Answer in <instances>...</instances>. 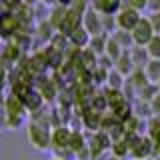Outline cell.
Here are the masks:
<instances>
[{
    "mask_svg": "<svg viewBox=\"0 0 160 160\" xmlns=\"http://www.w3.org/2000/svg\"><path fill=\"white\" fill-rule=\"evenodd\" d=\"M136 14L132 12V10H128V12H124L122 14V18H120V24L122 26H134V22H136Z\"/></svg>",
    "mask_w": 160,
    "mask_h": 160,
    "instance_id": "3",
    "label": "cell"
},
{
    "mask_svg": "<svg viewBox=\"0 0 160 160\" xmlns=\"http://www.w3.org/2000/svg\"><path fill=\"white\" fill-rule=\"evenodd\" d=\"M8 110L12 116H16V114H20V100L18 98H10L8 100Z\"/></svg>",
    "mask_w": 160,
    "mask_h": 160,
    "instance_id": "5",
    "label": "cell"
},
{
    "mask_svg": "<svg viewBox=\"0 0 160 160\" xmlns=\"http://www.w3.org/2000/svg\"><path fill=\"white\" fill-rule=\"evenodd\" d=\"M130 2H132L134 6H142V4H144V0H130Z\"/></svg>",
    "mask_w": 160,
    "mask_h": 160,
    "instance_id": "10",
    "label": "cell"
},
{
    "mask_svg": "<svg viewBox=\"0 0 160 160\" xmlns=\"http://www.w3.org/2000/svg\"><path fill=\"white\" fill-rule=\"evenodd\" d=\"M150 48H152V54H160V40H154Z\"/></svg>",
    "mask_w": 160,
    "mask_h": 160,
    "instance_id": "8",
    "label": "cell"
},
{
    "mask_svg": "<svg viewBox=\"0 0 160 160\" xmlns=\"http://www.w3.org/2000/svg\"><path fill=\"white\" fill-rule=\"evenodd\" d=\"M118 6V0H98V8L106 10V12H110V10H114Z\"/></svg>",
    "mask_w": 160,
    "mask_h": 160,
    "instance_id": "4",
    "label": "cell"
},
{
    "mask_svg": "<svg viewBox=\"0 0 160 160\" xmlns=\"http://www.w3.org/2000/svg\"><path fill=\"white\" fill-rule=\"evenodd\" d=\"M32 138H36V132H38V130L36 128H32ZM38 144H40V146H44V144H46V136H44V134H38Z\"/></svg>",
    "mask_w": 160,
    "mask_h": 160,
    "instance_id": "7",
    "label": "cell"
},
{
    "mask_svg": "<svg viewBox=\"0 0 160 160\" xmlns=\"http://www.w3.org/2000/svg\"><path fill=\"white\" fill-rule=\"evenodd\" d=\"M28 104H30V106H38V96H32V94H28Z\"/></svg>",
    "mask_w": 160,
    "mask_h": 160,
    "instance_id": "9",
    "label": "cell"
},
{
    "mask_svg": "<svg viewBox=\"0 0 160 160\" xmlns=\"http://www.w3.org/2000/svg\"><path fill=\"white\" fill-rule=\"evenodd\" d=\"M14 24H16V22H14L12 16H2V18H0V32H2V34H10L14 30Z\"/></svg>",
    "mask_w": 160,
    "mask_h": 160,
    "instance_id": "2",
    "label": "cell"
},
{
    "mask_svg": "<svg viewBox=\"0 0 160 160\" xmlns=\"http://www.w3.org/2000/svg\"><path fill=\"white\" fill-rule=\"evenodd\" d=\"M62 2H66V0H62Z\"/></svg>",
    "mask_w": 160,
    "mask_h": 160,
    "instance_id": "11",
    "label": "cell"
},
{
    "mask_svg": "<svg viewBox=\"0 0 160 160\" xmlns=\"http://www.w3.org/2000/svg\"><path fill=\"white\" fill-rule=\"evenodd\" d=\"M148 36H150L148 22H138V26H136V40H138V42H146Z\"/></svg>",
    "mask_w": 160,
    "mask_h": 160,
    "instance_id": "1",
    "label": "cell"
},
{
    "mask_svg": "<svg viewBox=\"0 0 160 160\" xmlns=\"http://www.w3.org/2000/svg\"><path fill=\"white\" fill-rule=\"evenodd\" d=\"M56 142L58 144H66L68 142V132L66 130H58L56 132Z\"/></svg>",
    "mask_w": 160,
    "mask_h": 160,
    "instance_id": "6",
    "label": "cell"
}]
</instances>
